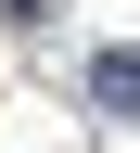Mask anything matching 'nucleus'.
<instances>
[{"label":"nucleus","mask_w":140,"mask_h":153,"mask_svg":"<svg viewBox=\"0 0 140 153\" xmlns=\"http://www.w3.org/2000/svg\"><path fill=\"white\" fill-rule=\"evenodd\" d=\"M89 102L102 115H140V51H102V64H89Z\"/></svg>","instance_id":"1"}]
</instances>
